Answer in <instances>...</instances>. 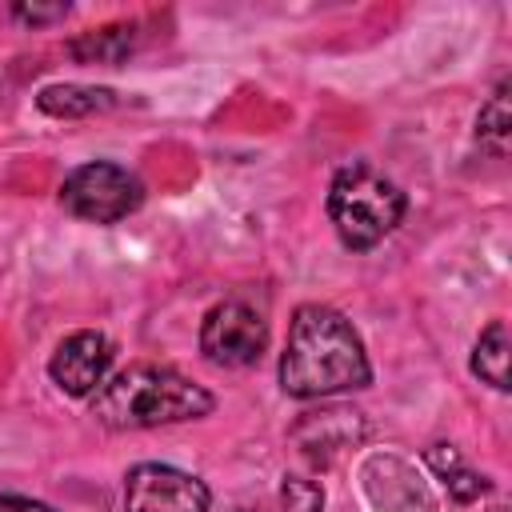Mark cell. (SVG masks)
Returning <instances> with one entry per match:
<instances>
[{"mask_svg": "<svg viewBox=\"0 0 512 512\" xmlns=\"http://www.w3.org/2000/svg\"><path fill=\"white\" fill-rule=\"evenodd\" d=\"M280 392L292 400H320L372 384V364L352 320L328 304H300L280 352Z\"/></svg>", "mask_w": 512, "mask_h": 512, "instance_id": "cell-1", "label": "cell"}, {"mask_svg": "<svg viewBox=\"0 0 512 512\" xmlns=\"http://www.w3.org/2000/svg\"><path fill=\"white\" fill-rule=\"evenodd\" d=\"M216 408V396L180 376L176 368L164 364H128L112 380H104L92 396V416L96 424L112 432H140V428H160V424H184L200 420Z\"/></svg>", "mask_w": 512, "mask_h": 512, "instance_id": "cell-2", "label": "cell"}, {"mask_svg": "<svg viewBox=\"0 0 512 512\" xmlns=\"http://www.w3.org/2000/svg\"><path fill=\"white\" fill-rule=\"evenodd\" d=\"M328 220L348 252H368L376 248L388 232L400 228L408 212V196L368 160H352L336 168L328 184Z\"/></svg>", "mask_w": 512, "mask_h": 512, "instance_id": "cell-3", "label": "cell"}, {"mask_svg": "<svg viewBox=\"0 0 512 512\" xmlns=\"http://www.w3.org/2000/svg\"><path fill=\"white\" fill-rule=\"evenodd\" d=\"M140 204H144V184L112 160H88L72 168L60 184V208L88 224H120Z\"/></svg>", "mask_w": 512, "mask_h": 512, "instance_id": "cell-4", "label": "cell"}, {"mask_svg": "<svg viewBox=\"0 0 512 512\" xmlns=\"http://www.w3.org/2000/svg\"><path fill=\"white\" fill-rule=\"evenodd\" d=\"M268 348V320L248 300H220L200 320V356L216 368H252Z\"/></svg>", "mask_w": 512, "mask_h": 512, "instance_id": "cell-5", "label": "cell"}, {"mask_svg": "<svg viewBox=\"0 0 512 512\" xmlns=\"http://www.w3.org/2000/svg\"><path fill=\"white\" fill-rule=\"evenodd\" d=\"M212 492L200 476L144 460L124 476V512H208Z\"/></svg>", "mask_w": 512, "mask_h": 512, "instance_id": "cell-6", "label": "cell"}, {"mask_svg": "<svg viewBox=\"0 0 512 512\" xmlns=\"http://www.w3.org/2000/svg\"><path fill=\"white\" fill-rule=\"evenodd\" d=\"M112 360H116L112 340L96 328H80V332L64 336L56 344V352L48 356V380L64 396L84 400V396H96V388L108 380Z\"/></svg>", "mask_w": 512, "mask_h": 512, "instance_id": "cell-7", "label": "cell"}, {"mask_svg": "<svg viewBox=\"0 0 512 512\" xmlns=\"http://www.w3.org/2000/svg\"><path fill=\"white\" fill-rule=\"evenodd\" d=\"M364 432L368 428H364V416L356 408L332 404V408H320V412H304L292 424V444L312 468H328L340 452L356 448L364 440Z\"/></svg>", "mask_w": 512, "mask_h": 512, "instance_id": "cell-8", "label": "cell"}, {"mask_svg": "<svg viewBox=\"0 0 512 512\" xmlns=\"http://www.w3.org/2000/svg\"><path fill=\"white\" fill-rule=\"evenodd\" d=\"M360 480L376 512H436L424 480L400 456H372L360 468Z\"/></svg>", "mask_w": 512, "mask_h": 512, "instance_id": "cell-9", "label": "cell"}, {"mask_svg": "<svg viewBox=\"0 0 512 512\" xmlns=\"http://www.w3.org/2000/svg\"><path fill=\"white\" fill-rule=\"evenodd\" d=\"M120 104H124V96L104 84H44L36 92V108L56 120H84L96 112H112Z\"/></svg>", "mask_w": 512, "mask_h": 512, "instance_id": "cell-10", "label": "cell"}, {"mask_svg": "<svg viewBox=\"0 0 512 512\" xmlns=\"http://www.w3.org/2000/svg\"><path fill=\"white\" fill-rule=\"evenodd\" d=\"M424 464L436 472V480L448 488V496L456 500V504H476L480 496H488L492 492V480L488 476H480V472H472L468 464H464V456H460V448L456 444H428L424 448Z\"/></svg>", "mask_w": 512, "mask_h": 512, "instance_id": "cell-11", "label": "cell"}, {"mask_svg": "<svg viewBox=\"0 0 512 512\" xmlns=\"http://www.w3.org/2000/svg\"><path fill=\"white\" fill-rule=\"evenodd\" d=\"M136 24H104V28H88L80 36H72L64 44V52L76 64H124L136 52Z\"/></svg>", "mask_w": 512, "mask_h": 512, "instance_id": "cell-12", "label": "cell"}, {"mask_svg": "<svg viewBox=\"0 0 512 512\" xmlns=\"http://www.w3.org/2000/svg\"><path fill=\"white\" fill-rule=\"evenodd\" d=\"M508 352H512L508 324H504V320H492V324L476 336V344H472V360H468L472 376L484 380V384L496 388V392H508V388H512V384H508Z\"/></svg>", "mask_w": 512, "mask_h": 512, "instance_id": "cell-13", "label": "cell"}, {"mask_svg": "<svg viewBox=\"0 0 512 512\" xmlns=\"http://www.w3.org/2000/svg\"><path fill=\"white\" fill-rule=\"evenodd\" d=\"M508 136H512V112H508V80L492 88V96L476 112V140L492 156H508Z\"/></svg>", "mask_w": 512, "mask_h": 512, "instance_id": "cell-14", "label": "cell"}, {"mask_svg": "<svg viewBox=\"0 0 512 512\" xmlns=\"http://www.w3.org/2000/svg\"><path fill=\"white\" fill-rule=\"evenodd\" d=\"M280 512H324V488L312 476H284L280 480Z\"/></svg>", "mask_w": 512, "mask_h": 512, "instance_id": "cell-15", "label": "cell"}, {"mask_svg": "<svg viewBox=\"0 0 512 512\" xmlns=\"http://www.w3.org/2000/svg\"><path fill=\"white\" fill-rule=\"evenodd\" d=\"M68 12H72V4H64V0H56V4L16 0V4H12V20L24 24V28H48V24H60Z\"/></svg>", "mask_w": 512, "mask_h": 512, "instance_id": "cell-16", "label": "cell"}, {"mask_svg": "<svg viewBox=\"0 0 512 512\" xmlns=\"http://www.w3.org/2000/svg\"><path fill=\"white\" fill-rule=\"evenodd\" d=\"M0 512H56V508H52V504H44V500H32V496L0 492Z\"/></svg>", "mask_w": 512, "mask_h": 512, "instance_id": "cell-17", "label": "cell"}, {"mask_svg": "<svg viewBox=\"0 0 512 512\" xmlns=\"http://www.w3.org/2000/svg\"><path fill=\"white\" fill-rule=\"evenodd\" d=\"M488 512H508V508H504V504H496V508H488Z\"/></svg>", "mask_w": 512, "mask_h": 512, "instance_id": "cell-18", "label": "cell"}, {"mask_svg": "<svg viewBox=\"0 0 512 512\" xmlns=\"http://www.w3.org/2000/svg\"><path fill=\"white\" fill-rule=\"evenodd\" d=\"M232 512H252V508H232Z\"/></svg>", "mask_w": 512, "mask_h": 512, "instance_id": "cell-19", "label": "cell"}]
</instances>
